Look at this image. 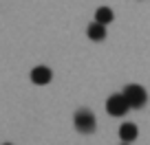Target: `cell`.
Segmentation results:
<instances>
[{"instance_id":"obj_7","label":"cell","mask_w":150,"mask_h":145,"mask_svg":"<svg viewBox=\"0 0 150 145\" xmlns=\"http://www.w3.org/2000/svg\"><path fill=\"white\" fill-rule=\"evenodd\" d=\"M112 18H115V15H112V9H110V7H99V9L95 11V22L104 24V27H106L108 22H112Z\"/></svg>"},{"instance_id":"obj_2","label":"cell","mask_w":150,"mask_h":145,"mask_svg":"<svg viewBox=\"0 0 150 145\" xmlns=\"http://www.w3.org/2000/svg\"><path fill=\"white\" fill-rule=\"evenodd\" d=\"M124 97L130 103V108H144L146 101H148V92L144 90V86L139 84H128L124 88Z\"/></svg>"},{"instance_id":"obj_6","label":"cell","mask_w":150,"mask_h":145,"mask_svg":"<svg viewBox=\"0 0 150 145\" xmlns=\"http://www.w3.org/2000/svg\"><path fill=\"white\" fill-rule=\"evenodd\" d=\"M86 35H88L91 40H95V42H102L104 38H106V27L99 22H93L88 24V29H86Z\"/></svg>"},{"instance_id":"obj_4","label":"cell","mask_w":150,"mask_h":145,"mask_svg":"<svg viewBox=\"0 0 150 145\" xmlns=\"http://www.w3.org/2000/svg\"><path fill=\"white\" fill-rule=\"evenodd\" d=\"M51 77H53V73H51V68H47V66H35V68L31 70V81L38 84V86L49 84Z\"/></svg>"},{"instance_id":"obj_1","label":"cell","mask_w":150,"mask_h":145,"mask_svg":"<svg viewBox=\"0 0 150 145\" xmlns=\"http://www.w3.org/2000/svg\"><path fill=\"white\" fill-rule=\"evenodd\" d=\"M73 123H75V130L82 132V134H91V132H95V127H97L95 114L91 112L88 108H80L73 117Z\"/></svg>"},{"instance_id":"obj_3","label":"cell","mask_w":150,"mask_h":145,"mask_svg":"<svg viewBox=\"0 0 150 145\" xmlns=\"http://www.w3.org/2000/svg\"><path fill=\"white\" fill-rule=\"evenodd\" d=\"M106 110L110 117H124V114L130 110V103L126 101V97H124V92H115L108 97L106 101Z\"/></svg>"},{"instance_id":"obj_9","label":"cell","mask_w":150,"mask_h":145,"mask_svg":"<svg viewBox=\"0 0 150 145\" xmlns=\"http://www.w3.org/2000/svg\"><path fill=\"white\" fill-rule=\"evenodd\" d=\"M5 145H11V143H5Z\"/></svg>"},{"instance_id":"obj_8","label":"cell","mask_w":150,"mask_h":145,"mask_svg":"<svg viewBox=\"0 0 150 145\" xmlns=\"http://www.w3.org/2000/svg\"><path fill=\"white\" fill-rule=\"evenodd\" d=\"M124 145H130V143H124Z\"/></svg>"},{"instance_id":"obj_5","label":"cell","mask_w":150,"mask_h":145,"mask_svg":"<svg viewBox=\"0 0 150 145\" xmlns=\"http://www.w3.org/2000/svg\"><path fill=\"white\" fill-rule=\"evenodd\" d=\"M137 125L135 123H122V127H119V139L124 141V143H132V141L137 139Z\"/></svg>"}]
</instances>
